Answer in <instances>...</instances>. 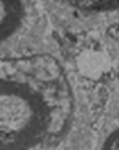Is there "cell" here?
I'll list each match as a JSON object with an SVG mask.
<instances>
[{
  "instance_id": "6da1fadb",
  "label": "cell",
  "mask_w": 119,
  "mask_h": 150,
  "mask_svg": "<svg viewBox=\"0 0 119 150\" xmlns=\"http://www.w3.org/2000/svg\"><path fill=\"white\" fill-rule=\"evenodd\" d=\"M76 112L70 77L56 56L0 54V150H56Z\"/></svg>"
},
{
  "instance_id": "3957f363",
  "label": "cell",
  "mask_w": 119,
  "mask_h": 150,
  "mask_svg": "<svg viewBox=\"0 0 119 150\" xmlns=\"http://www.w3.org/2000/svg\"><path fill=\"white\" fill-rule=\"evenodd\" d=\"M61 3L85 12V13H105L118 8V0H60Z\"/></svg>"
},
{
  "instance_id": "7a4b0ae2",
  "label": "cell",
  "mask_w": 119,
  "mask_h": 150,
  "mask_svg": "<svg viewBox=\"0 0 119 150\" xmlns=\"http://www.w3.org/2000/svg\"><path fill=\"white\" fill-rule=\"evenodd\" d=\"M32 12L29 0H0V48L24 33Z\"/></svg>"
},
{
  "instance_id": "277c9868",
  "label": "cell",
  "mask_w": 119,
  "mask_h": 150,
  "mask_svg": "<svg viewBox=\"0 0 119 150\" xmlns=\"http://www.w3.org/2000/svg\"><path fill=\"white\" fill-rule=\"evenodd\" d=\"M101 150H118V127H115L107 134Z\"/></svg>"
}]
</instances>
